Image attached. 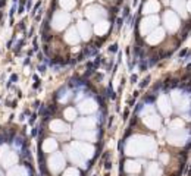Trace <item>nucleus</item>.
<instances>
[{
	"label": "nucleus",
	"mask_w": 191,
	"mask_h": 176,
	"mask_svg": "<svg viewBox=\"0 0 191 176\" xmlns=\"http://www.w3.org/2000/svg\"><path fill=\"white\" fill-rule=\"evenodd\" d=\"M24 156L21 137L0 134V176H32V169Z\"/></svg>",
	"instance_id": "f257e3e1"
},
{
	"label": "nucleus",
	"mask_w": 191,
	"mask_h": 176,
	"mask_svg": "<svg viewBox=\"0 0 191 176\" xmlns=\"http://www.w3.org/2000/svg\"><path fill=\"white\" fill-rule=\"evenodd\" d=\"M66 154H68L69 160L72 161L73 164H78V166H81V167H87V164H85V160H84L82 154H81L80 151H77L75 148H72V147H66Z\"/></svg>",
	"instance_id": "f03ea898"
},
{
	"label": "nucleus",
	"mask_w": 191,
	"mask_h": 176,
	"mask_svg": "<svg viewBox=\"0 0 191 176\" xmlns=\"http://www.w3.org/2000/svg\"><path fill=\"white\" fill-rule=\"evenodd\" d=\"M66 24H68V16H63V15L60 13H56L54 15V18H53V21H51V27L54 29H63L66 27Z\"/></svg>",
	"instance_id": "7ed1b4c3"
},
{
	"label": "nucleus",
	"mask_w": 191,
	"mask_h": 176,
	"mask_svg": "<svg viewBox=\"0 0 191 176\" xmlns=\"http://www.w3.org/2000/svg\"><path fill=\"white\" fill-rule=\"evenodd\" d=\"M49 129H50L51 132H58V134H60V132L68 131V125L63 123V122L59 120V119H53V120L49 122Z\"/></svg>",
	"instance_id": "20e7f679"
},
{
	"label": "nucleus",
	"mask_w": 191,
	"mask_h": 176,
	"mask_svg": "<svg viewBox=\"0 0 191 176\" xmlns=\"http://www.w3.org/2000/svg\"><path fill=\"white\" fill-rule=\"evenodd\" d=\"M77 151H80L81 154H84V156H91L93 154V148L91 147H87V145H82V144H77Z\"/></svg>",
	"instance_id": "39448f33"
},
{
	"label": "nucleus",
	"mask_w": 191,
	"mask_h": 176,
	"mask_svg": "<svg viewBox=\"0 0 191 176\" xmlns=\"http://www.w3.org/2000/svg\"><path fill=\"white\" fill-rule=\"evenodd\" d=\"M147 176H160V169L157 167V164H150L147 169Z\"/></svg>",
	"instance_id": "423d86ee"
},
{
	"label": "nucleus",
	"mask_w": 191,
	"mask_h": 176,
	"mask_svg": "<svg viewBox=\"0 0 191 176\" xmlns=\"http://www.w3.org/2000/svg\"><path fill=\"white\" fill-rule=\"evenodd\" d=\"M60 176H80V170L75 167H66Z\"/></svg>",
	"instance_id": "0eeeda50"
},
{
	"label": "nucleus",
	"mask_w": 191,
	"mask_h": 176,
	"mask_svg": "<svg viewBox=\"0 0 191 176\" xmlns=\"http://www.w3.org/2000/svg\"><path fill=\"white\" fill-rule=\"evenodd\" d=\"M125 169H126L128 172L134 173V172H138V170H140V164L137 163V161H128V163H126V166H125Z\"/></svg>",
	"instance_id": "6e6552de"
},
{
	"label": "nucleus",
	"mask_w": 191,
	"mask_h": 176,
	"mask_svg": "<svg viewBox=\"0 0 191 176\" xmlns=\"http://www.w3.org/2000/svg\"><path fill=\"white\" fill-rule=\"evenodd\" d=\"M65 117L68 119V120H73V119L77 117V112H75V109L68 107V109L65 110Z\"/></svg>",
	"instance_id": "1a4fd4ad"
},
{
	"label": "nucleus",
	"mask_w": 191,
	"mask_h": 176,
	"mask_svg": "<svg viewBox=\"0 0 191 176\" xmlns=\"http://www.w3.org/2000/svg\"><path fill=\"white\" fill-rule=\"evenodd\" d=\"M132 176H134V175H132Z\"/></svg>",
	"instance_id": "9d476101"
}]
</instances>
